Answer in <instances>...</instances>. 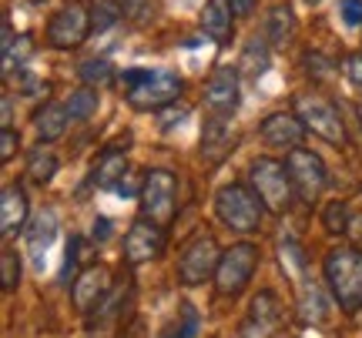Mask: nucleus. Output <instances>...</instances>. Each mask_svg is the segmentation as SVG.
Segmentation results:
<instances>
[{
  "label": "nucleus",
  "instance_id": "1",
  "mask_svg": "<svg viewBox=\"0 0 362 338\" xmlns=\"http://www.w3.org/2000/svg\"><path fill=\"white\" fill-rule=\"evenodd\" d=\"M325 282L332 288V298L346 315H356L362 308V251L356 248H332L325 255Z\"/></svg>",
  "mask_w": 362,
  "mask_h": 338
},
{
  "label": "nucleus",
  "instance_id": "2",
  "mask_svg": "<svg viewBox=\"0 0 362 338\" xmlns=\"http://www.w3.org/2000/svg\"><path fill=\"white\" fill-rule=\"evenodd\" d=\"M121 84L134 111H161L181 94V78L175 71H128Z\"/></svg>",
  "mask_w": 362,
  "mask_h": 338
},
{
  "label": "nucleus",
  "instance_id": "3",
  "mask_svg": "<svg viewBox=\"0 0 362 338\" xmlns=\"http://www.w3.org/2000/svg\"><path fill=\"white\" fill-rule=\"evenodd\" d=\"M141 215L144 222L158 224V228H168L175 222V211H178V178L165 168H151L141 181Z\"/></svg>",
  "mask_w": 362,
  "mask_h": 338
},
{
  "label": "nucleus",
  "instance_id": "4",
  "mask_svg": "<svg viewBox=\"0 0 362 338\" xmlns=\"http://www.w3.org/2000/svg\"><path fill=\"white\" fill-rule=\"evenodd\" d=\"M262 208H265L262 198L252 195L245 184H225V188L218 191V198H215V215L238 234L259 231Z\"/></svg>",
  "mask_w": 362,
  "mask_h": 338
},
{
  "label": "nucleus",
  "instance_id": "5",
  "mask_svg": "<svg viewBox=\"0 0 362 338\" xmlns=\"http://www.w3.org/2000/svg\"><path fill=\"white\" fill-rule=\"evenodd\" d=\"M292 107H296L298 121L305 124V131L319 134L329 144H346V128H342L339 107L329 97H322V94H315V91H305V94H298Z\"/></svg>",
  "mask_w": 362,
  "mask_h": 338
},
{
  "label": "nucleus",
  "instance_id": "6",
  "mask_svg": "<svg viewBox=\"0 0 362 338\" xmlns=\"http://www.w3.org/2000/svg\"><path fill=\"white\" fill-rule=\"evenodd\" d=\"M259 268V248L242 241V245H232L218 261V272H215V288L218 295H242L245 285L252 282V274Z\"/></svg>",
  "mask_w": 362,
  "mask_h": 338
},
{
  "label": "nucleus",
  "instance_id": "7",
  "mask_svg": "<svg viewBox=\"0 0 362 338\" xmlns=\"http://www.w3.org/2000/svg\"><path fill=\"white\" fill-rule=\"evenodd\" d=\"M252 184H255V195L262 198V205L275 215H282L292 201V178H288V168L279 164L275 157H259L252 164Z\"/></svg>",
  "mask_w": 362,
  "mask_h": 338
},
{
  "label": "nucleus",
  "instance_id": "8",
  "mask_svg": "<svg viewBox=\"0 0 362 338\" xmlns=\"http://www.w3.org/2000/svg\"><path fill=\"white\" fill-rule=\"evenodd\" d=\"M285 168H288V178H292V188L298 191L302 201H319L325 191V184H329V174H325V164L322 157L309 151V147H296V151H288V161H285Z\"/></svg>",
  "mask_w": 362,
  "mask_h": 338
},
{
  "label": "nucleus",
  "instance_id": "9",
  "mask_svg": "<svg viewBox=\"0 0 362 338\" xmlns=\"http://www.w3.org/2000/svg\"><path fill=\"white\" fill-rule=\"evenodd\" d=\"M218 261L221 251L215 245V238L211 234H194L178 258V278L185 285H202L205 278L218 272Z\"/></svg>",
  "mask_w": 362,
  "mask_h": 338
},
{
  "label": "nucleus",
  "instance_id": "10",
  "mask_svg": "<svg viewBox=\"0 0 362 338\" xmlns=\"http://www.w3.org/2000/svg\"><path fill=\"white\" fill-rule=\"evenodd\" d=\"M90 30H94L90 13L84 11L81 4H64V7L47 20V44L57 47V51H74V47H81V44L88 40Z\"/></svg>",
  "mask_w": 362,
  "mask_h": 338
},
{
  "label": "nucleus",
  "instance_id": "11",
  "mask_svg": "<svg viewBox=\"0 0 362 338\" xmlns=\"http://www.w3.org/2000/svg\"><path fill=\"white\" fill-rule=\"evenodd\" d=\"M238 97H242V91H238V71L235 67H218L205 84V107L211 114L228 117L238 107Z\"/></svg>",
  "mask_w": 362,
  "mask_h": 338
},
{
  "label": "nucleus",
  "instance_id": "12",
  "mask_svg": "<svg viewBox=\"0 0 362 338\" xmlns=\"http://www.w3.org/2000/svg\"><path fill=\"white\" fill-rule=\"evenodd\" d=\"M111 291V272L101 265H88L84 272L74 274V305L78 312H90V308H101L104 298Z\"/></svg>",
  "mask_w": 362,
  "mask_h": 338
},
{
  "label": "nucleus",
  "instance_id": "13",
  "mask_svg": "<svg viewBox=\"0 0 362 338\" xmlns=\"http://www.w3.org/2000/svg\"><path fill=\"white\" fill-rule=\"evenodd\" d=\"M165 251V228H158L151 222L131 224L128 238H124V258L131 265H144V261L158 258Z\"/></svg>",
  "mask_w": 362,
  "mask_h": 338
},
{
  "label": "nucleus",
  "instance_id": "14",
  "mask_svg": "<svg viewBox=\"0 0 362 338\" xmlns=\"http://www.w3.org/2000/svg\"><path fill=\"white\" fill-rule=\"evenodd\" d=\"M262 138H265V144H272V147H285V151H296V147H302V138H305V124L298 121L296 111H292V114L279 111V114H269L265 121H262Z\"/></svg>",
  "mask_w": 362,
  "mask_h": 338
},
{
  "label": "nucleus",
  "instance_id": "15",
  "mask_svg": "<svg viewBox=\"0 0 362 338\" xmlns=\"http://www.w3.org/2000/svg\"><path fill=\"white\" fill-rule=\"evenodd\" d=\"M232 147H235V134L228 128V117L211 114L205 121V128H202V157L218 164V161H225V155H232Z\"/></svg>",
  "mask_w": 362,
  "mask_h": 338
},
{
  "label": "nucleus",
  "instance_id": "16",
  "mask_svg": "<svg viewBox=\"0 0 362 338\" xmlns=\"http://www.w3.org/2000/svg\"><path fill=\"white\" fill-rule=\"evenodd\" d=\"M54 238H57V215L54 211H40L34 224L27 228V251H30L37 272H44V258H47V248L54 245Z\"/></svg>",
  "mask_w": 362,
  "mask_h": 338
},
{
  "label": "nucleus",
  "instance_id": "17",
  "mask_svg": "<svg viewBox=\"0 0 362 338\" xmlns=\"http://www.w3.org/2000/svg\"><path fill=\"white\" fill-rule=\"evenodd\" d=\"M232 24H235V11L228 0H208L202 7V27L215 44H228L232 40Z\"/></svg>",
  "mask_w": 362,
  "mask_h": 338
},
{
  "label": "nucleus",
  "instance_id": "18",
  "mask_svg": "<svg viewBox=\"0 0 362 338\" xmlns=\"http://www.w3.org/2000/svg\"><path fill=\"white\" fill-rule=\"evenodd\" d=\"M27 222V195L21 184H11L4 188V198H0V231L4 238H11L17 228H24Z\"/></svg>",
  "mask_w": 362,
  "mask_h": 338
},
{
  "label": "nucleus",
  "instance_id": "19",
  "mask_svg": "<svg viewBox=\"0 0 362 338\" xmlns=\"http://www.w3.org/2000/svg\"><path fill=\"white\" fill-rule=\"evenodd\" d=\"M128 157H124V151H117V147H111V151H104L101 161L94 164V181H98V188H104V191H117V184L128 178Z\"/></svg>",
  "mask_w": 362,
  "mask_h": 338
},
{
  "label": "nucleus",
  "instance_id": "20",
  "mask_svg": "<svg viewBox=\"0 0 362 338\" xmlns=\"http://www.w3.org/2000/svg\"><path fill=\"white\" fill-rule=\"evenodd\" d=\"M296 30H298V20H296V13H292L288 4L272 7L269 20H265V37H269L272 47H288L292 37H296Z\"/></svg>",
  "mask_w": 362,
  "mask_h": 338
},
{
  "label": "nucleus",
  "instance_id": "21",
  "mask_svg": "<svg viewBox=\"0 0 362 338\" xmlns=\"http://www.w3.org/2000/svg\"><path fill=\"white\" fill-rule=\"evenodd\" d=\"M67 121H71V111H67V104H57V101H51V104H44L37 111V134L40 141H57L61 134L67 131Z\"/></svg>",
  "mask_w": 362,
  "mask_h": 338
},
{
  "label": "nucleus",
  "instance_id": "22",
  "mask_svg": "<svg viewBox=\"0 0 362 338\" xmlns=\"http://www.w3.org/2000/svg\"><path fill=\"white\" fill-rule=\"evenodd\" d=\"M296 288H298V315H302V322H312V325L322 322L325 312H329V308H325L322 291L312 285V282H305V278H302Z\"/></svg>",
  "mask_w": 362,
  "mask_h": 338
},
{
  "label": "nucleus",
  "instance_id": "23",
  "mask_svg": "<svg viewBox=\"0 0 362 338\" xmlns=\"http://www.w3.org/2000/svg\"><path fill=\"white\" fill-rule=\"evenodd\" d=\"M27 174H30V181L47 184L57 174V155H54L51 147H37L30 155V161H27Z\"/></svg>",
  "mask_w": 362,
  "mask_h": 338
},
{
  "label": "nucleus",
  "instance_id": "24",
  "mask_svg": "<svg viewBox=\"0 0 362 338\" xmlns=\"http://www.w3.org/2000/svg\"><path fill=\"white\" fill-rule=\"evenodd\" d=\"M242 67H245L252 78H262L269 71V44L262 37H252L245 44V54H242Z\"/></svg>",
  "mask_w": 362,
  "mask_h": 338
},
{
  "label": "nucleus",
  "instance_id": "25",
  "mask_svg": "<svg viewBox=\"0 0 362 338\" xmlns=\"http://www.w3.org/2000/svg\"><path fill=\"white\" fill-rule=\"evenodd\" d=\"M67 111H71V121H88V117H94V111H98V94H94V87H81V91L71 94Z\"/></svg>",
  "mask_w": 362,
  "mask_h": 338
},
{
  "label": "nucleus",
  "instance_id": "26",
  "mask_svg": "<svg viewBox=\"0 0 362 338\" xmlns=\"http://www.w3.org/2000/svg\"><path fill=\"white\" fill-rule=\"evenodd\" d=\"M27 54H30V40L21 37L17 40V47H13V30H11V24H4V71L11 74L13 64H21Z\"/></svg>",
  "mask_w": 362,
  "mask_h": 338
},
{
  "label": "nucleus",
  "instance_id": "27",
  "mask_svg": "<svg viewBox=\"0 0 362 338\" xmlns=\"http://www.w3.org/2000/svg\"><path fill=\"white\" fill-rule=\"evenodd\" d=\"M81 80H84L88 87H104V84H111V80H115V67L107 64L104 57L88 61V64H81Z\"/></svg>",
  "mask_w": 362,
  "mask_h": 338
},
{
  "label": "nucleus",
  "instance_id": "28",
  "mask_svg": "<svg viewBox=\"0 0 362 338\" xmlns=\"http://www.w3.org/2000/svg\"><path fill=\"white\" fill-rule=\"evenodd\" d=\"M178 315H181V322L171 325L165 338H194V332H198V312H194V305L192 301H181Z\"/></svg>",
  "mask_w": 362,
  "mask_h": 338
},
{
  "label": "nucleus",
  "instance_id": "29",
  "mask_svg": "<svg viewBox=\"0 0 362 338\" xmlns=\"http://www.w3.org/2000/svg\"><path fill=\"white\" fill-rule=\"evenodd\" d=\"M252 318L262 325H272L279 318V305H275V291H259L252 301Z\"/></svg>",
  "mask_w": 362,
  "mask_h": 338
},
{
  "label": "nucleus",
  "instance_id": "30",
  "mask_svg": "<svg viewBox=\"0 0 362 338\" xmlns=\"http://www.w3.org/2000/svg\"><path fill=\"white\" fill-rule=\"evenodd\" d=\"M117 17H124V13H121V4H115V0H98V7L90 13V24H94V30H104V27L115 24Z\"/></svg>",
  "mask_w": 362,
  "mask_h": 338
},
{
  "label": "nucleus",
  "instance_id": "31",
  "mask_svg": "<svg viewBox=\"0 0 362 338\" xmlns=\"http://www.w3.org/2000/svg\"><path fill=\"white\" fill-rule=\"evenodd\" d=\"M17 278H21V261H17V255L13 251H0V282H4V288L7 291H13L17 288Z\"/></svg>",
  "mask_w": 362,
  "mask_h": 338
},
{
  "label": "nucleus",
  "instance_id": "32",
  "mask_svg": "<svg viewBox=\"0 0 362 338\" xmlns=\"http://www.w3.org/2000/svg\"><path fill=\"white\" fill-rule=\"evenodd\" d=\"M325 228L329 231H346V205H329V211H325Z\"/></svg>",
  "mask_w": 362,
  "mask_h": 338
},
{
  "label": "nucleus",
  "instance_id": "33",
  "mask_svg": "<svg viewBox=\"0 0 362 338\" xmlns=\"http://www.w3.org/2000/svg\"><path fill=\"white\" fill-rule=\"evenodd\" d=\"M342 20L349 27H362V0H342Z\"/></svg>",
  "mask_w": 362,
  "mask_h": 338
},
{
  "label": "nucleus",
  "instance_id": "34",
  "mask_svg": "<svg viewBox=\"0 0 362 338\" xmlns=\"http://www.w3.org/2000/svg\"><path fill=\"white\" fill-rule=\"evenodd\" d=\"M13 151H17V131L4 128V134H0V161L7 164V161L13 157Z\"/></svg>",
  "mask_w": 362,
  "mask_h": 338
},
{
  "label": "nucleus",
  "instance_id": "35",
  "mask_svg": "<svg viewBox=\"0 0 362 338\" xmlns=\"http://www.w3.org/2000/svg\"><path fill=\"white\" fill-rule=\"evenodd\" d=\"M81 251H84V241L81 238H71V245H67V265H64V278L71 282V274H74V265H78Z\"/></svg>",
  "mask_w": 362,
  "mask_h": 338
},
{
  "label": "nucleus",
  "instance_id": "36",
  "mask_svg": "<svg viewBox=\"0 0 362 338\" xmlns=\"http://www.w3.org/2000/svg\"><path fill=\"white\" fill-rule=\"evenodd\" d=\"M346 78H349L356 87H362V51L346 57Z\"/></svg>",
  "mask_w": 362,
  "mask_h": 338
},
{
  "label": "nucleus",
  "instance_id": "37",
  "mask_svg": "<svg viewBox=\"0 0 362 338\" xmlns=\"http://www.w3.org/2000/svg\"><path fill=\"white\" fill-rule=\"evenodd\" d=\"M117 4H121V13L131 17V20H141L144 11H148V4H144V0H117Z\"/></svg>",
  "mask_w": 362,
  "mask_h": 338
},
{
  "label": "nucleus",
  "instance_id": "38",
  "mask_svg": "<svg viewBox=\"0 0 362 338\" xmlns=\"http://www.w3.org/2000/svg\"><path fill=\"white\" fill-rule=\"evenodd\" d=\"M265 335H269V325H262V322H255V318H248L235 338H265Z\"/></svg>",
  "mask_w": 362,
  "mask_h": 338
},
{
  "label": "nucleus",
  "instance_id": "39",
  "mask_svg": "<svg viewBox=\"0 0 362 338\" xmlns=\"http://www.w3.org/2000/svg\"><path fill=\"white\" fill-rule=\"evenodd\" d=\"M228 4H232L235 17H248V13L255 11V0H228Z\"/></svg>",
  "mask_w": 362,
  "mask_h": 338
},
{
  "label": "nucleus",
  "instance_id": "40",
  "mask_svg": "<svg viewBox=\"0 0 362 338\" xmlns=\"http://www.w3.org/2000/svg\"><path fill=\"white\" fill-rule=\"evenodd\" d=\"M107 234H111V222H107V218H98V224H94V238H107Z\"/></svg>",
  "mask_w": 362,
  "mask_h": 338
},
{
  "label": "nucleus",
  "instance_id": "41",
  "mask_svg": "<svg viewBox=\"0 0 362 338\" xmlns=\"http://www.w3.org/2000/svg\"><path fill=\"white\" fill-rule=\"evenodd\" d=\"M0 114H4V128H11V97H4V104H0Z\"/></svg>",
  "mask_w": 362,
  "mask_h": 338
},
{
  "label": "nucleus",
  "instance_id": "42",
  "mask_svg": "<svg viewBox=\"0 0 362 338\" xmlns=\"http://www.w3.org/2000/svg\"><path fill=\"white\" fill-rule=\"evenodd\" d=\"M356 111H359V121H362V101H359V104H356Z\"/></svg>",
  "mask_w": 362,
  "mask_h": 338
}]
</instances>
